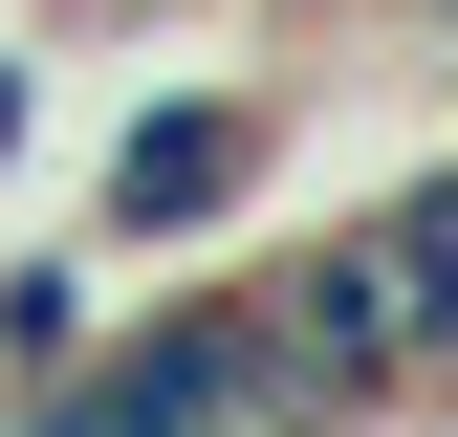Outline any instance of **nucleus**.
I'll list each match as a JSON object with an SVG mask.
<instances>
[{"instance_id":"f257e3e1","label":"nucleus","mask_w":458,"mask_h":437,"mask_svg":"<svg viewBox=\"0 0 458 437\" xmlns=\"http://www.w3.org/2000/svg\"><path fill=\"white\" fill-rule=\"evenodd\" d=\"M241 416H306L262 285H197V306H153V328H88V372L44 394V437H241Z\"/></svg>"},{"instance_id":"f03ea898","label":"nucleus","mask_w":458,"mask_h":437,"mask_svg":"<svg viewBox=\"0 0 458 437\" xmlns=\"http://www.w3.org/2000/svg\"><path fill=\"white\" fill-rule=\"evenodd\" d=\"M241 176H262V109H241V88L153 109V132L109 153V241H175V218H241Z\"/></svg>"},{"instance_id":"20e7f679","label":"nucleus","mask_w":458,"mask_h":437,"mask_svg":"<svg viewBox=\"0 0 458 437\" xmlns=\"http://www.w3.org/2000/svg\"><path fill=\"white\" fill-rule=\"evenodd\" d=\"M22 109H44V88H22V66H0V153H22Z\"/></svg>"},{"instance_id":"7ed1b4c3","label":"nucleus","mask_w":458,"mask_h":437,"mask_svg":"<svg viewBox=\"0 0 458 437\" xmlns=\"http://www.w3.org/2000/svg\"><path fill=\"white\" fill-rule=\"evenodd\" d=\"M0 372H22V394H66V372H88V285H66V262L0 285Z\"/></svg>"}]
</instances>
